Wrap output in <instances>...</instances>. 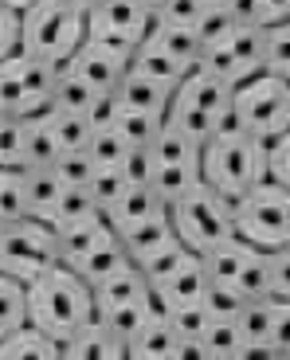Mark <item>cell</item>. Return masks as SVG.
<instances>
[{"instance_id":"obj_1","label":"cell","mask_w":290,"mask_h":360,"mask_svg":"<svg viewBox=\"0 0 290 360\" xmlns=\"http://www.w3.org/2000/svg\"><path fill=\"white\" fill-rule=\"evenodd\" d=\"M32 294V329L47 333L55 345H67L99 321V306H94V290L75 274V270L59 266L36 286H27Z\"/></svg>"},{"instance_id":"obj_2","label":"cell","mask_w":290,"mask_h":360,"mask_svg":"<svg viewBox=\"0 0 290 360\" xmlns=\"http://www.w3.org/2000/svg\"><path fill=\"white\" fill-rule=\"evenodd\" d=\"M91 4H24V51L44 63L67 67L91 39Z\"/></svg>"},{"instance_id":"obj_3","label":"cell","mask_w":290,"mask_h":360,"mask_svg":"<svg viewBox=\"0 0 290 360\" xmlns=\"http://www.w3.org/2000/svg\"><path fill=\"white\" fill-rule=\"evenodd\" d=\"M232 106H236V86L196 67L177 86V98L169 106V126L181 129L192 141L208 145L212 137L232 129Z\"/></svg>"},{"instance_id":"obj_4","label":"cell","mask_w":290,"mask_h":360,"mask_svg":"<svg viewBox=\"0 0 290 360\" xmlns=\"http://www.w3.org/2000/svg\"><path fill=\"white\" fill-rule=\"evenodd\" d=\"M204 184L224 200H244L267 184V149L239 129H224L204 145Z\"/></svg>"},{"instance_id":"obj_5","label":"cell","mask_w":290,"mask_h":360,"mask_svg":"<svg viewBox=\"0 0 290 360\" xmlns=\"http://www.w3.org/2000/svg\"><path fill=\"white\" fill-rule=\"evenodd\" d=\"M169 219H172V231H177L181 247L192 251L196 259L224 243H232V239H239L236 204L224 200L220 192H212L208 184H200V188H192L177 204H169Z\"/></svg>"},{"instance_id":"obj_6","label":"cell","mask_w":290,"mask_h":360,"mask_svg":"<svg viewBox=\"0 0 290 360\" xmlns=\"http://www.w3.org/2000/svg\"><path fill=\"white\" fill-rule=\"evenodd\" d=\"M63 266L59 259V235L39 219L0 227V278H12L20 286H36L51 270Z\"/></svg>"},{"instance_id":"obj_7","label":"cell","mask_w":290,"mask_h":360,"mask_svg":"<svg viewBox=\"0 0 290 360\" xmlns=\"http://www.w3.org/2000/svg\"><path fill=\"white\" fill-rule=\"evenodd\" d=\"M232 129L247 134L263 149H271L279 137L290 134V82L275 75L244 82L236 90V106H232Z\"/></svg>"},{"instance_id":"obj_8","label":"cell","mask_w":290,"mask_h":360,"mask_svg":"<svg viewBox=\"0 0 290 360\" xmlns=\"http://www.w3.org/2000/svg\"><path fill=\"white\" fill-rule=\"evenodd\" d=\"M63 67L44 63L36 55H16L8 63H0V110L4 117L32 122L55 110V86H59Z\"/></svg>"},{"instance_id":"obj_9","label":"cell","mask_w":290,"mask_h":360,"mask_svg":"<svg viewBox=\"0 0 290 360\" xmlns=\"http://www.w3.org/2000/svg\"><path fill=\"white\" fill-rule=\"evenodd\" d=\"M236 231L244 243H251L263 255L286 251L290 247V192L267 180L255 192H247L244 200H236Z\"/></svg>"},{"instance_id":"obj_10","label":"cell","mask_w":290,"mask_h":360,"mask_svg":"<svg viewBox=\"0 0 290 360\" xmlns=\"http://www.w3.org/2000/svg\"><path fill=\"white\" fill-rule=\"evenodd\" d=\"M200 184H204V145L165 126V134L153 145V188L169 204H177Z\"/></svg>"},{"instance_id":"obj_11","label":"cell","mask_w":290,"mask_h":360,"mask_svg":"<svg viewBox=\"0 0 290 360\" xmlns=\"http://www.w3.org/2000/svg\"><path fill=\"white\" fill-rule=\"evenodd\" d=\"M157 4H91V44L110 47L114 55L130 59L153 36Z\"/></svg>"},{"instance_id":"obj_12","label":"cell","mask_w":290,"mask_h":360,"mask_svg":"<svg viewBox=\"0 0 290 360\" xmlns=\"http://www.w3.org/2000/svg\"><path fill=\"white\" fill-rule=\"evenodd\" d=\"M200 67H204L208 75H216V79L232 82V86L239 90L244 82L267 75V32L244 24L232 39L208 47V51H204V63H200Z\"/></svg>"},{"instance_id":"obj_13","label":"cell","mask_w":290,"mask_h":360,"mask_svg":"<svg viewBox=\"0 0 290 360\" xmlns=\"http://www.w3.org/2000/svg\"><path fill=\"white\" fill-rule=\"evenodd\" d=\"M130 67H134L130 59H122V55H114L110 47H99V44L87 39V47L67 63V71L79 75L94 94H118L122 82H126V75H130Z\"/></svg>"},{"instance_id":"obj_14","label":"cell","mask_w":290,"mask_h":360,"mask_svg":"<svg viewBox=\"0 0 290 360\" xmlns=\"http://www.w3.org/2000/svg\"><path fill=\"white\" fill-rule=\"evenodd\" d=\"M165 216H169V200H165L153 184H137V188H130L126 196L106 212V224L118 235H126V231H134V227H145V224L165 219Z\"/></svg>"},{"instance_id":"obj_15","label":"cell","mask_w":290,"mask_h":360,"mask_svg":"<svg viewBox=\"0 0 290 360\" xmlns=\"http://www.w3.org/2000/svg\"><path fill=\"white\" fill-rule=\"evenodd\" d=\"M208 294H212L208 270H204V262H200V259H192L172 282H165L161 290H153V302H157V309H161V314H177V309L204 306V302H208Z\"/></svg>"},{"instance_id":"obj_16","label":"cell","mask_w":290,"mask_h":360,"mask_svg":"<svg viewBox=\"0 0 290 360\" xmlns=\"http://www.w3.org/2000/svg\"><path fill=\"white\" fill-rule=\"evenodd\" d=\"M172 98H177V90H172V86L145 79V75H137L134 67H130L126 82H122V90H118V106L122 110H134V114H153V117H169Z\"/></svg>"},{"instance_id":"obj_17","label":"cell","mask_w":290,"mask_h":360,"mask_svg":"<svg viewBox=\"0 0 290 360\" xmlns=\"http://www.w3.org/2000/svg\"><path fill=\"white\" fill-rule=\"evenodd\" d=\"M141 302H153V286L145 282V274L137 266H126L122 274H114L110 282H102V286L94 290V306H99V314L126 309V306H141Z\"/></svg>"},{"instance_id":"obj_18","label":"cell","mask_w":290,"mask_h":360,"mask_svg":"<svg viewBox=\"0 0 290 360\" xmlns=\"http://www.w3.org/2000/svg\"><path fill=\"white\" fill-rule=\"evenodd\" d=\"M255 255H259V251H255L251 243H244V239H232V243L216 247V251L200 255V262H204V270H208V282H212V286L232 294V286H236L239 274L251 266Z\"/></svg>"},{"instance_id":"obj_19","label":"cell","mask_w":290,"mask_h":360,"mask_svg":"<svg viewBox=\"0 0 290 360\" xmlns=\"http://www.w3.org/2000/svg\"><path fill=\"white\" fill-rule=\"evenodd\" d=\"M149 44H157L165 55H172L184 71H196V67L204 63V44L196 39V27H184V24H172V20L157 16Z\"/></svg>"},{"instance_id":"obj_20","label":"cell","mask_w":290,"mask_h":360,"mask_svg":"<svg viewBox=\"0 0 290 360\" xmlns=\"http://www.w3.org/2000/svg\"><path fill=\"white\" fill-rule=\"evenodd\" d=\"M55 235H59V259H63V266H79L87 255H94L102 243H110L118 231L106 224V216H99V219H87V224L55 231Z\"/></svg>"},{"instance_id":"obj_21","label":"cell","mask_w":290,"mask_h":360,"mask_svg":"<svg viewBox=\"0 0 290 360\" xmlns=\"http://www.w3.org/2000/svg\"><path fill=\"white\" fill-rule=\"evenodd\" d=\"M118 239H122V247H126V255H130L134 266H145L149 259H157L161 251H169L172 243H181L177 231H172V219L169 216L153 219V224H145V227H134V231L118 235Z\"/></svg>"},{"instance_id":"obj_22","label":"cell","mask_w":290,"mask_h":360,"mask_svg":"<svg viewBox=\"0 0 290 360\" xmlns=\"http://www.w3.org/2000/svg\"><path fill=\"white\" fill-rule=\"evenodd\" d=\"M275 309H279V297H271V302H247V306L239 309L236 325H239V337H244V345H247V356H271Z\"/></svg>"},{"instance_id":"obj_23","label":"cell","mask_w":290,"mask_h":360,"mask_svg":"<svg viewBox=\"0 0 290 360\" xmlns=\"http://www.w3.org/2000/svg\"><path fill=\"white\" fill-rule=\"evenodd\" d=\"M63 360H130V349L94 321V325H87L75 341L63 345Z\"/></svg>"},{"instance_id":"obj_24","label":"cell","mask_w":290,"mask_h":360,"mask_svg":"<svg viewBox=\"0 0 290 360\" xmlns=\"http://www.w3.org/2000/svg\"><path fill=\"white\" fill-rule=\"evenodd\" d=\"M126 266H134V262H130V255H126V247H122V239L114 235V239H110V243H102L94 255H87L79 266H67V270H75V274H79V278L87 282L91 290H99L102 282H110L114 274H122Z\"/></svg>"},{"instance_id":"obj_25","label":"cell","mask_w":290,"mask_h":360,"mask_svg":"<svg viewBox=\"0 0 290 360\" xmlns=\"http://www.w3.org/2000/svg\"><path fill=\"white\" fill-rule=\"evenodd\" d=\"M59 157L63 153H59V141H55L51 114L24 122V165L27 169H55Z\"/></svg>"},{"instance_id":"obj_26","label":"cell","mask_w":290,"mask_h":360,"mask_svg":"<svg viewBox=\"0 0 290 360\" xmlns=\"http://www.w3.org/2000/svg\"><path fill=\"white\" fill-rule=\"evenodd\" d=\"M27 325H32V294H27V286L0 278V341L24 333Z\"/></svg>"},{"instance_id":"obj_27","label":"cell","mask_w":290,"mask_h":360,"mask_svg":"<svg viewBox=\"0 0 290 360\" xmlns=\"http://www.w3.org/2000/svg\"><path fill=\"white\" fill-rule=\"evenodd\" d=\"M177 341H181V333L172 329V321L165 314H157L153 321L145 325L141 333L130 341V356H153V360H172V352H177Z\"/></svg>"},{"instance_id":"obj_28","label":"cell","mask_w":290,"mask_h":360,"mask_svg":"<svg viewBox=\"0 0 290 360\" xmlns=\"http://www.w3.org/2000/svg\"><path fill=\"white\" fill-rule=\"evenodd\" d=\"M0 360H63V345H55L47 333L27 325L24 333L0 341Z\"/></svg>"},{"instance_id":"obj_29","label":"cell","mask_w":290,"mask_h":360,"mask_svg":"<svg viewBox=\"0 0 290 360\" xmlns=\"http://www.w3.org/2000/svg\"><path fill=\"white\" fill-rule=\"evenodd\" d=\"M59 196H63V180L55 176V169H27V204H32V219L51 227Z\"/></svg>"},{"instance_id":"obj_30","label":"cell","mask_w":290,"mask_h":360,"mask_svg":"<svg viewBox=\"0 0 290 360\" xmlns=\"http://www.w3.org/2000/svg\"><path fill=\"white\" fill-rule=\"evenodd\" d=\"M239 27H244V12H239V4H208L204 16H200V24H196V39L204 44V51H208V47L232 39Z\"/></svg>"},{"instance_id":"obj_31","label":"cell","mask_w":290,"mask_h":360,"mask_svg":"<svg viewBox=\"0 0 290 360\" xmlns=\"http://www.w3.org/2000/svg\"><path fill=\"white\" fill-rule=\"evenodd\" d=\"M157 314H161V309H157V302H141V306H126V309L99 314V325L106 329V333H114V337H118V341L130 349V341H134V337L141 333V329L153 321Z\"/></svg>"},{"instance_id":"obj_32","label":"cell","mask_w":290,"mask_h":360,"mask_svg":"<svg viewBox=\"0 0 290 360\" xmlns=\"http://www.w3.org/2000/svg\"><path fill=\"white\" fill-rule=\"evenodd\" d=\"M134 71L145 75V79H153V82H165V86H172V90H177L192 75V71H184L172 55H165L157 44H145L141 51L134 55Z\"/></svg>"},{"instance_id":"obj_33","label":"cell","mask_w":290,"mask_h":360,"mask_svg":"<svg viewBox=\"0 0 290 360\" xmlns=\"http://www.w3.org/2000/svg\"><path fill=\"white\" fill-rule=\"evenodd\" d=\"M102 207L94 204L91 188H63L59 204H55V216H51V227L55 231H67V227H79L87 219H99Z\"/></svg>"},{"instance_id":"obj_34","label":"cell","mask_w":290,"mask_h":360,"mask_svg":"<svg viewBox=\"0 0 290 360\" xmlns=\"http://www.w3.org/2000/svg\"><path fill=\"white\" fill-rule=\"evenodd\" d=\"M165 126H169V117H153V114H134V110H122L118 122H114V129H118L122 137H126L130 149H153L157 137L165 134Z\"/></svg>"},{"instance_id":"obj_35","label":"cell","mask_w":290,"mask_h":360,"mask_svg":"<svg viewBox=\"0 0 290 360\" xmlns=\"http://www.w3.org/2000/svg\"><path fill=\"white\" fill-rule=\"evenodd\" d=\"M51 129L59 141V153H87L91 149V122L87 114H67V110H51Z\"/></svg>"},{"instance_id":"obj_36","label":"cell","mask_w":290,"mask_h":360,"mask_svg":"<svg viewBox=\"0 0 290 360\" xmlns=\"http://www.w3.org/2000/svg\"><path fill=\"white\" fill-rule=\"evenodd\" d=\"M32 219L27 204V172H0V224Z\"/></svg>"},{"instance_id":"obj_37","label":"cell","mask_w":290,"mask_h":360,"mask_svg":"<svg viewBox=\"0 0 290 360\" xmlns=\"http://www.w3.org/2000/svg\"><path fill=\"white\" fill-rule=\"evenodd\" d=\"M99 98H106V94H94V90L79 79V75H71L63 67L59 86H55V110H67V114H91V106Z\"/></svg>"},{"instance_id":"obj_38","label":"cell","mask_w":290,"mask_h":360,"mask_svg":"<svg viewBox=\"0 0 290 360\" xmlns=\"http://www.w3.org/2000/svg\"><path fill=\"white\" fill-rule=\"evenodd\" d=\"M192 259H196V255H192V251H184L181 243H172L169 251H161V255H157V259H149V262H145V266H137V270H141V274H145V282H149V286H153V290H161L165 282H172V278H177V274H181V270L189 266Z\"/></svg>"},{"instance_id":"obj_39","label":"cell","mask_w":290,"mask_h":360,"mask_svg":"<svg viewBox=\"0 0 290 360\" xmlns=\"http://www.w3.org/2000/svg\"><path fill=\"white\" fill-rule=\"evenodd\" d=\"M0 63L24 55V4H0Z\"/></svg>"},{"instance_id":"obj_40","label":"cell","mask_w":290,"mask_h":360,"mask_svg":"<svg viewBox=\"0 0 290 360\" xmlns=\"http://www.w3.org/2000/svg\"><path fill=\"white\" fill-rule=\"evenodd\" d=\"M0 172H27L24 165V122H0Z\"/></svg>"},{"instance_id":"obj_41","label":"cell","mask_w":290,"mask_h":360,"mask_svg":"<svg viewBox=\"0 0 290 360\" xmlns=\"http://www.w3.org/2000/svg\"><path fill=\"white\" fill-rule=\"evenodd\" d=\"M200 341L208 345L212 356H239V360H247V345H244V337H239L236 321H212Z\"/></svg>"},{"instance_id":"obj_42","label":"cell","mask_w":290,"mask_h":360,"mask_svg":"<svg viewBox=\"0 0 290 360\" xmlns=\"http://www.w3.org/2000/svg\"><path fill=\"white\" fill-rule=\"evenodd\" d=\"M126 153H130V145H126V137H122L118 129H102V134H94L91 149H87V157L94 161V169H122Z\"/></svg>"},{"instance_id":"obj_43","label":"cell","mask_w":290,"mask_h":360,"mask_svg":"<svg viewBox=\"0 0 290 360\" xmlns=\"http://www.w3.org/2000/svg\"><path fill=\"white\" fill-rule=\"evenodd\" d=\"M130 188H134V184L126 180V172H122V169H99V172H94V180H91V196H94V204L102 207V216H106L110 207L118 204Z\"/></svg>"},{"instance_id":"obj_44","label":"cell","mask_w":290,"mask_h":360,"mask_svg":"<svg viewBox=\"0 0 290 360\" xmlns=\"http://www.w3.org/2000/svg\"><path fill=\"white\" fill-rule=\"evenodd\" d=\"M267 75L290 82V20L267 32Z\"/></svg>"},{"instance_id":"obj_45","label":"cell","mask_w":290,"mask_h":360,"mask_svg":"<svg viewBox=\"0 0 290 360\" xmlns=\"http://www.w3.org/2000/svg\"><path fill=\"white\" fill-rule=\"evenodd\" d=\"M94 161L87 153H63L55 161V176L63 180V188H91L94 180Z\"/></svg>"},{"instance_id":"obj_46","label":"cell","mask_w":290,"mask_h":360,"mask_svg":"<svg viewBox=\"0 0 290 360\" xmlns=\"http://www.w3.org/2000/svg\"><path fill=\"white\" fill-rule=\"evenodd\" d=\"M267 180L290 192V134L267 149Z\"/></svg>"},{"instance_id":"obj_47","label":"cell","mask_w":290,"mask_h":360,"mask_svg":"<svg viewBox=\"0 0 290 360\" xmlns=\"http://www.w3.org/2000/svg\"><path fill=\"white\" fill-rule=\"evenodd\" d=\"M172 321V329L181 337H204V329L212 325L208 306H192V309H177V314H165Z\"/></svg>"},{"instance_id":"obj_48","label":"cell","mask_w":290,"mask_h":360,"mask_svg":"<svg viewBox=\"0 0 290 360\" xmlns=\"http://www.w3.org/2000/svg\"><path fill=\"white\" fill-rule=\"evenodd\" d=\"M122 172H126L130 184H153V149H130L126 161H122Z\"/></svg>"},{"instance_id":"obj_49","label":"cell","mask_w":290,"mask_h":360,"mask_svg":"<svg viewBox=\"0 0 290 360\" xmlns=\"http://www.w3.org/2000/svg\"><path fill=\"white\" fill-rule=\"evenodd\" d=\"M271 356H290V302H279V309H275Z\"/></svg>"},{"instance_id":"obj_50","label":"cell","mask_w":290,"mask_h":360,"mask_svg":"<svg viewBox=\"0 0 290 360\" xmlns=\"http://www.w3.org/2000/svg\"><path fill=\"white\" fill-rule=\"evenodd\" d=\"M271 286L279 302H290V247L271 255Z\"/></svg>"},{"instance_id":"obj_51","label":"cell","mask_w":290,"mask_h":360,"mask_svg":"<svg viewBox=\"0 0 290 360\" xmlns=\"http://www.w3.org/2000/svg\"><path fill=\"white\" fill-rule=\"evenodd\" d=\"M172 360H212V352H208V345L200 341V337H181Z\"/></svg>"},{"instance_id":"obj_52","label":"cell","mask_w":290,"mask_h":360,"mask_svg":"<svg viewBox=\"0 0 290 360\" xmlns=\"http://www.w3.org/2000/svg\"><path fill=\"white\" fill-rule=\"evenodd\" d=\"M212 360H239V356H212Z\"/></svg>"},{"instance_id":"obj_53","label":"cell","mask_w":290,"mask_h":360,"mask_svg":"<svg viewBox=\"0 0 290 360\" xmlns=\"http://www.w3.org/2000/svg\"><path fill=\"white\" fill-rule=\"evenodd\" d=\"M247 360H275V356H247Z\"/></svg>"},{"instance_id":"obj_54","label":"cell","mask_w":290,"mask_h":360,"mask_svg":"<svg viewBox=\"0 0 290 360\" xmlns=\"http://www.w3.org/2000/svg\"><path fill=\"white\" fill-rule=\"evenodd\" d=\"M275 360H290V356H275Z\"/></svg>"}]
</instances>
